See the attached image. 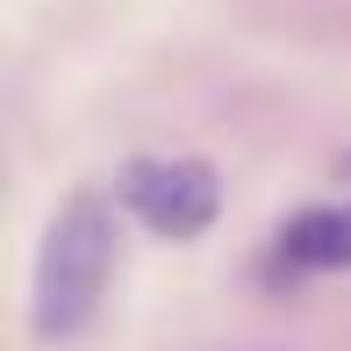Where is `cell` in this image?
Returning a JSON list of instances; mask_svg holds the SVG:
<instances>
[{
  "instance_id": "cell-3",
  "label": "cell",
  "mask_w": 351,
  "mask_h": 351,
  "mask_svg": "<svg viewBox=\"0 0 351 351\" xmlns=\"http://www.w3.org/2000/svg\"><path fill=\"white\" fill-rule=\"evenodd\" d=\"M280 265L287 273H344L351 265V201L344 208H301L280 230Z\"/></svg>"
},
{
  "instance_id": "cell-1",
  "label": "cell",
  "mask_w": 351,
  "mask_h": 351,
  "mask_svg": "<svg viewBox=\"0 0 351 351\" xmlns=\"http://www.w3.org/2000/svg\"><path fill=\"white\" fill-rule=\"evenodd\" d=\"M108 273H115V215L101 194H72L36 258V337L86 330V315L108 294Z\"/></svg>"
},
{
  "instance_id": "cell-2",
  "label": "cell",
  "mask_w": 351,
  "mask_h": 351,
  "mask_svg": "<svg viewBox=\"0 0 351 351\" xmlns=\"http://www.w3.org/2000/svg\"><path fill=\"white\" fill-rule=\"evenodd\" d=\"M122 201H130V215L143 230L158 237H201L222 208V180L201 158H136L130 172H122Z\"/></svg>"
}]
</instances>
